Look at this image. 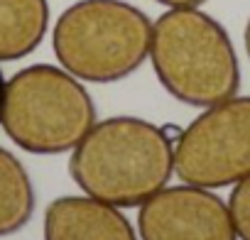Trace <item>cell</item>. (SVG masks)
Segmentation results:
<instances>
[{"label":"cell","mask_w":250,"mask_h":240,"mask_svg":"<svg viewBox=\"0 0 250 240\" xmlns=\"http://www.w3.org/2000/svg\"><path fill=\"white\" fill-rule=\"evenodd\" d=\"M69 174L86 196L135 208L172 179L174 140L143 118H105L71 150Z\"/></svg>","instance_id":"obj_1"},{"label":"cell","mask_w":250,"mask_h":240,"mask_svg":"<svg viewBox=\"0 0 250 240\" xmlns=\"http://www.w3.org/2000/svg\"><path fill=\"white\" fill-rule=\"evenodd\" d=\"M165 91L194 108L228 100L240 88V64L226 27L199 8H169L152 22L150 57Z\"/></svg>","instance_id":"obj_2"},{"label":"cell","mask_w":250,"mask_h":240,"mask_svg":"<svg viewBox=\"0 0 250 240\" xmlns=\"http://www.w3.org/2000/svg\"><path fill=\"white\" fill-rule=\"evenodd\" d=\"M152 20L125 0H79L54 30L59 66L79 81L113 83L135 74L150 57Z\"/></svg>","instance_id":"obj_3"},{"label":"cell","mask_w":250,"mask_h":240,"mask_svg":"<svg viewBox=\"0 0 250 240\" xmlns=\"http://www.w3.org/2000/svg\"><path fill=\"white\" fill-rule=\"evenodd\" d=\"M0 125L30 155L71 152L96 125L83 83L54 64H32L5 81Z\"/></svg>","instance_id":"obj_4"},{"label":"cell","mask_w":250,"mask_h":240,"mask_svg":"<svg viewBox=\"0 0 250 240\" xmlns=\"http://www.w3.org/2000/svg\"><path fill=\"white\" fill-rule=\"evenodd\" d=\"M174 172L204 189L233 186L250 174V96L208 105L177 133Z\"/></svg>","instance_id":"obj_5"},{"label":"cell","mask_w":250,"mask_h":240,"mask_svg":"<svg viewBox=\"0 0 250 240\" xmlns=\"http://www.w3.org/2000/svg\"><path fill=\"white\" fill-rule=\"evenodd\" d=\"M138 233L143 240H238L228 203L194 184L165 186L143 201Z\"/></svg>","instance_id":"obj_6"},{"label":"cell","mask_w":250,"mask_h":240,"mask_svg":"<svg viewBox=\"0 0 250 240\" xmlns=\"http://www.w3.org/2000/svg\"><path fill=\"white\" fill-rule=\"evenodd\" d=\"M44 240H138L118 206L93 196H59L44 211Z\"/></svg>","instance_id":"obj_7"},{"label":"cell","mask_w":250,"mask_h":240,"mask_svg":"<svg viewBox=\"0 0 250 240\" xmlns=\"http://www.w3.org/2000/svg\"><path fill=\"white\" fill-rule=\"evenodd\" d=\"M49 27L47 0H0V61L30 57Z\"/></svg>","instance_id":"obj_8"},{"label":"cell","mask_w":250,"mask_h":240,"mask_svg":"<svg viewBox=\"0 0 250 240\" xmlns=\"http://www.w3.org/2000/svg\"><path fill=\"white\" fill-rule=\"evenodd\" d=\"M35 213V189L25 164L0 147V238L22 230Z\"/></svg>","instance_id":"obj_9"},{"label":"cell","mask_w":250,"mask_h":240,"mask_svg":"<svg viewBox=\"0 0 250 240\" xmlns=\"http://www.w3.org/2000/svg\"><path fill=\"white\" fill-rule=\"evenodd\" d=\"M228 211L238 240H250V174L233 184L228 196Z\"/></svg>","instance_id":"obj_10"},{"label":"cell","mask_w":250,"mask_h":240,"mask_svg":"<svg viewBox=\"0 0 250 240\" xmlns=\"http://www.w3.org/2000/svg\"><path fill=\"white\" fill-rule=\"evenodd\" d=\"M160 5H167V8H199L204 5L206 0H155Z\"/></svg>","instance_id":"obj_11"},{"label":"cell","mask_w":250,"mask_h":240,"mask_svg":"<svg viewBox=\"0 0 250 240\" xmlns=\"http://www.w3.org/2000/svg\"><path fill=\"white\" fill-rule=\"evenodd\" d=\"M243 42H245V54L250 59V18H248V25H245V32H243Z\"/></svg>","instance_id":"obj_12"},{"label":"cell","mask_w":250,"mask_h":240,"mask_svg":"<svg viewBox=\"0 0 250 240\" xmlns=\"http://www.w3.org/2000/svg\"><path fill=\"white\" fill-rule=\"evenodd\" d=\"M3 96H5V76L3 69H0V110H3Z\"/></svg>","instance_id":"obj_13"}]
</instances>
